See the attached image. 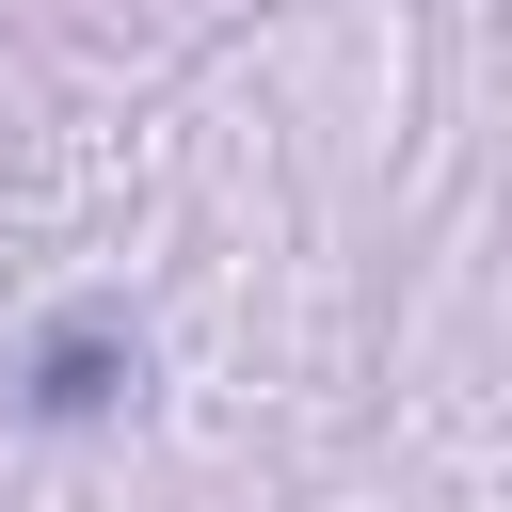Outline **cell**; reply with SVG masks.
Wrapping results in <instances>:
<instances>
[{"mask_svg": "<svg viewBox=\"0 0 512 512\" xmlns=\"http://www.w3.org/2000/svg\"><path fill=\"white\" fill-rule=\"evenodd\" d=\"M32 400H48V416H96V400H112V336H96V320L48 336V352H32Z\"/></svg>", "mask_w": 512, "mask_h": 512, "instance_id": "cell-1", "label": "cell"}]
</instances>
